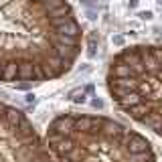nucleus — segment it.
<instances>
[{
    "label": "nucleus",
    "instance_id": "f257e3e1",
    "mask_svg": "<svg viewBox=\"0 0 162 162\" xmlns=\"http://www.w3.org/2000/svg\"><path fill=\"white\" fill-rule=\"evenodd\" d=\"M83 29L67 0H0V81L26 89L69 73Z\"/></svg>",
    "mask_w": 162,
    "mask_h": 162
},
{
    "label": "nucleus",
    "instance_id": "f03ea898",
    "mask_svg": "<svg viewBox=\"0 0 162 162\" xmlns=\"http://www.w3.org/2000/svg\"><path fill=\"white\" fill-rule=\"evenodd\" d=\"M45 142L57 162H156L146 136L105 116L61 113Z\"/></svg>",
    "mask_w": 162,
    "mask_h": 162
},
{
    "label": "nucleus",
    "instance_id": "7ed1b4c3",
    "mask_svg": "<svg viewBox=\"0 0 162 162\" xmlns=\"http://www.w3.org/2000/svg\"><path fill=\"white\" fill-rule=\"evenodd\" d=\"M105 83L124 113L162 136V47L134 45L122 49L109 61Z\"/></svg>",
    "mask_w": 162,
    "mask_h": 162
},
{
    "label": "nucleus",
    "instance_id": "20e7f679",
    "mask_svg": "<svg viewBox=\"0 0 162 162\" xmlns=\"http://www.w3.org/2000/svg\"><path fill=\"white\" fill-rule=\"evenodd\" d=\"M0 162H57L25 112L0 101Z\"/></svg>",
    "mask_w": 162,
    "mask_h": 162
}]
</instances>
